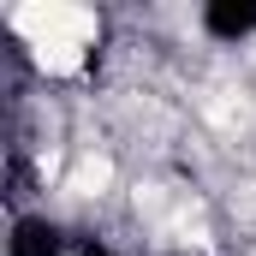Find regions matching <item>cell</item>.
Masks as SVG:
<instances>
[{
	"label": "cell",
	"mask_w": 256,
	"mask_h": 256,
	"mask_svg": "<svg viewBox=\"0 0 256 256\" xmlns=\"http://www.w3.org/2000/svg\"><path fill=\"white\" fill-rule=\"evenodd\" d=\"M12 30L30 36V48H36V42H90L102 24H96V12H84V6L48 0V6H12Z\"/></svg>",
	"instance_id": "obj_1"
},
{
	"label": "cell",
	"mask_w": 256,
	"mask_h": 256,
	"mask_svg": "<svg viewBox=\"0 0 256 256\" xmlns=\"http://www.w3.org/2000/svg\"><path fill=\"white\" fill-rule=\"evenodd\" d=\"M30 60L42 66L48 78H78V72L90 66V48H84V42H36Z\"/></svg>",
	"instance_id": "obj_2"
},
{
	"label": "cell",
	"mask_w": 256,
	"mask_h": 256,
	"mask_svg": "<svg viewBox=\"0 0 256 256\" xmlns=\"http://www.w3.org/2000/svg\"><path fill=\"white\" fill-rule=\"evenodd\" d=\"M108 179H114V161H108V155H84L78 173L66 179V191H72V196H102V191H108Z\"/></svg>",
	"instance_id": "obj_3"
}]
</instances>
